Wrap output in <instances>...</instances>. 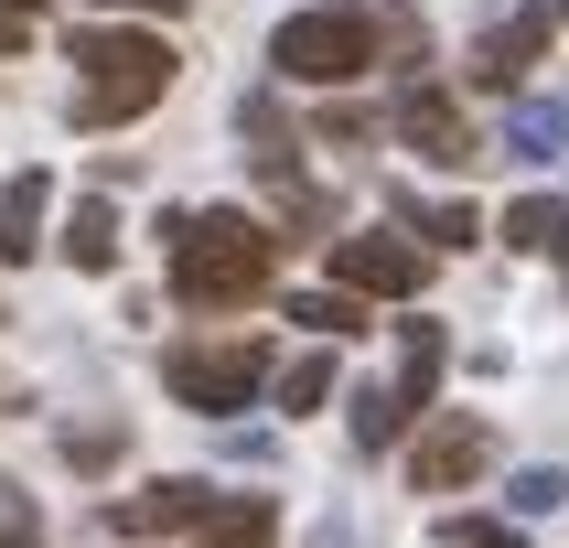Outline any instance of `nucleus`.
Returning a JSON list of instances; mask_svg holds the SVG:
<instances>
[{
    "instance_id": "nucleus-26",
    "label": "nucleus",
    "mask_w": 569,
    "mask_h": 548,
    "mask_svg": "<svg viewBox=\"0 0 569 548\" xmlns=\"http://www.w3.org/2000/svg\"><path fill=\"white\" fill-rule=\"evenodd\" d=\"M22 11H32V0H22Z\"/></svg>"
},
{
    "instance_id": "nucleus-4",
    "label": "nucleus",
    "mask_w": 569,
    "mask_h": 548,
    "mask_svg": "<svg viewBox=\"0 0 569 548\" xmlns=\"http://www.w3.org/2000/svg\"><path fill=\"white\" fill-rule=\"evenodd\" d=\"M161 387H172L183 409L226 419V409H248L258 387H269V345H258V333H216V345H172V355H161Z\"/></svg>"
},
{
    "instance_id": "nucleus-19",
    "label": "nucleus",
    "mask_w": 569,
    "mask_h": 548,
    "mask_svg": "<svg viewBox=\"0 0 569 548\" xmlns=\"http://www.w3.org/2000/svg\"><path fill=\"white\" fill-rule=\"evenodd\" d=\"M54 451L97 474V462H119V419H64V430H54Z\"/></svg>"
},
{
    "instance_id": "nucleus-2",
    "label": "nucleus",
    "mask_w": 569,
    "mask_h": 548,
    "mask_svg": "<svg viewBox=\"0 0 569 548\" xmlns=\"http://www.w3.org/2000/svg\"><path fill=\"white\" fill-rule=\"evenodd\" d=\"M172 87V43L161 32H76V129H119L161 108Z\"/></svg>"
},
{
    "instance_id": "nucleus-5",
    "label": "nucleus",
    "mask_w": 569,
    "mask_h": 548,
    "mask_svg": "<svg viewBox=\"0 0 569 548\" xmlns=\"http://www.w3.org/2000/svg\"><path fill=\"white\" fill-rule=\"evenodd\" d=\"M483 462H495V430L451 409V419H430V430H419V451H409V484H419V495H462V484H473Z\"/></svg>"
},
{
    "instance_id": "nucleus-10",
    "label": "nucleus",
    "mask_w": 569,
    "mask_h": 548,
    "mask_svg": "<svg viewBox=\"0 0 569 548\" xmlns=\"http://www.w3.org/2000/svg\"><path fill=\"white\" fill-rule=\"evenodd\" d=\"M43 205H54V172L22 161V172L0 183V258H32V248H43Z\"/></svg>"
},
{
    "instance_id": "nucleus-13",
    "label": "nucleus",
    "mask_w": 569,
    "mask_h": 548,
    "mask_svg": "<svg viewBox=\"0 0 569 548\" xmlns=\"http://www.w3.org/2000/svg\"><path fill=\"white\" fill-rule=\"evenodd\" d=\"M506 248H527V258H569V205L559 193H527V205H506V226H495Z\"/></svg>"
},
{
    "instance_id": "nucleus-18",
    "label": "nucleus",
    "mask_w": 569,
    "mask_h": 548,
    "mask_svg": "<svg viewBox=\"0 0 569 548\" xmlns=\"http://www.w3.org/2000/svg\"><path fill=\"white\" fill-rule=\"evenodd\" d=\"M269 387H280V409H290V419H301V409H322V398H333V355H290Z\"/></svg>"
},
{
    "instance_id": "nucleus-14",
    "label": "nucleus",
    "mask_w": 569,
    "mask_h": 548,
    "mask_svg": "<svg viewBox=\"0 0 569 548\" xmlns=\"http://www.w3.org/2000/svg\"><path fill=\"white\" fill-rule=\"evenodd\" d=\"M345 419H355V451H387V441H398V430H409V398H398V377H387V387H355V398H345Z\"/></svg>"
},
{
    "instance_id": "nucleus-1",
    "label": "nucleus",
    "mask_w": 569,
    "mask_h": 548,
    "mask_svg": "<svg viewBox=\"0 0 569 548\" xmlns=\"http://www.w3.org/2000/svg\"><path fill=\"white\" fill-rule=\"evenodd\" d=\"M161 237H172V290H183L193 312H248L258 290L280 280V237L258 216H237V205H216V216H161Z\"/></svg>"
},
{
    "instance_id": "nucleus-20",
    "label": "nucleus",
    "mask_w": 569,
    "mask_h": 548,
    "mask_svg": "<svg viewBox=\"0 0 569 548\" xmlns=\"http://www.w3.org/2000/svg\"><path fill=\"white\" fill-rule=\"evenodd\" d=\"M506 506H516V516H559V506H569V474H559V462L516 474V484H506Z\"/></svg>"
},
{
    "instance_id": "nucleus-7",
    "label": "nucleus",
    "mask_w": 569,
    "mask_h": 548,
    "mask_svg": "<svg viewBox=\"0 0 569 548\" xmlns=\"http://www.w3.org/2000/svg\"><path fill=\"white\" fill-rule=\"evenodd\" d=\"M216 516V495L193 474H161V484H140V495H108V527L119 538H172V527H204Z\"/></svg>"
},
{
    "instance_id": "nucleus-22",
    "label": "nucleus",
    "mask_w": 569,
    "mask_h": 548,
    "mask_svg": "<svg viewBox=\"0 0 569 548\" xmlns=\"http://www.w3.org/2000/svg\"><path fill=\"white\" fill-rule=\"evenodd\" d=\"M441 548H527V538H516L506 516H451V527H441Z\"/></svg>"
},
{
    "instance_id": "nucleus-25",
    "label": "nucleus",
    "mask_w": 569,
    "mask_h": 548,
    "mask_svg": "<svg viewBox=\"0 0 569 548\" xmlns=\"http://www.w3.org/2000/svg\"><path fill=\"white\" fill-rule=\"evenodd\" d=\"M559 22H569V0H559Z\"/></svg>"
},
{
    "instance_id": "nucleus-6",
    "label": "nucleus",
    "mask_w": 569,
    "mask_h": 548,
    "mask_svg": "<svg viewBox=\"0 0 569 548\" xmlns=\"http://www.w3.org/2000/svg\"><path fill=\"white\" fill-rule=\"evenodd\" d=\"M333 280L366 290V301H409V290L430 280V258H419L409 237H333Z\"/></svg>"
},
{
    "instance_id": "nucleus-3",
    "label": "nucleus",
    "mask_w": 569,
    "mask_h": 548,
    "mask_svg": "<svg viewBox=\"0 0 569 548\" xmlns=\"http://www.w3.org/2000/svg\"><path fill=\"white\" fill-rule=\"evenodd\" d=\"M377 11H355V0H322V11H290L269 32V64H280L290 87H355L366 64H377Z\"/></svg>"
},
{
    "instance_id": "nucleus-16",
    "label": "nucleus",
    "mask_w": 569,
    "mask_h": 548,
    "mask_svg": "<svg viewBox=\"0 0 569 548\" xmlns=\"http://www.w3.org/2000/svg\"><path fill=\"white\" fill-rule=\"evenodd\" d=\"M64 258H76V269H119V216H108V205H76V226H64Z\"/></svg>"
},
{
    "instance_id": "nucleus-17",
    "label": "nucleus",
    "mask_w": 569,
    "mask_h": 548,
    "mask_svg": "<svg viewBox=\"0 0 569 548\" xmlns=\"http://www.w3.org/2000/svg\"><path fill=\"white\" fill-rule=\"evenodd\" d=\"M398 216H409L430 248H473V237H483V216H473V205H419V193H398Z\"/></svg>"
},
{
    "instance_id": "nucleus-23",
    "label": "nucleus",
    "mask_w": 569,
    "mask_h": 548,
    "mask_svg": "<svg viewBox=\"0 0 569 548\" xmlns=\"http://www.w3.org/2000/svg\"><path fill=\"white\" fill-rule=\"evenodd\" d=\"M22 43H32V11H22V0H0V54H22Z\"/></svg>"
},
{
    "instance_id": "nucleus-12",
    "label": "nucleus",
    "mask_w": 569,
    "mask_h": 548,
    "mask_svg": "<svg viewBox=\"0 0 569 548\" xmlns=\"http://www.w3.org/2000/svg\"><path fill=\"white\" fill-rule=\"evenodd\" d=\"M204 548H280V506H269V495H216Z\"/></svg>"
},
{
    "instance_id": "nucleus-9",
    "label": "nucleus",
    "mask_w": 569,
    "mask_h": 548,
    "mask_svg": "<svg viewBox=\"0 0 569 548\" xmlns=\"http://www.w3.org/2000/svg\"><path fill=\"white\" fill-rule=\"evenodd\" d=\"M538 54H548V11H506V22L473 43V76H483V87H516Z\"/></svg>"
},
{
    "instance_id": "nucleus-21",
    "label": "nucleus",
    "mask_w": 569,
    "mask_h": 548,
    "mask_svg": "<svg viewBox=\"0 0 569 548\" xmlns=\"http://www.w3.org/2000/svg\"><path fill=\"white\" fill-rule=\"evenodd\" d=\"M0 548H43V516H32L22 484H0Z\"/></svg>"
},
{
    "instance_id": "nucleus-11",
    "label": "nucleus",
    "mask_w": 569,
    "mask_h": 548,
    "mask_svg": "<svg viewBox=\"0 0 569 548\" xmlns=\"http://www.w3.org/2000/svg\"><path fill=\"white\" fill-rule=\"evenodd\" d=\"M506 161H569V108L559 97H516L506 108Z\"/></svg>"
},
{
    "instance_id": "nucleus-15",
    "label": "nucleus",
    "mask_w": 569,
    "mask_h": 548,
    "mask_svg": "<svg viewBox=\"0 0 569 548\" xmlns=\"http://www.w3.org/2000/svg\"><path fill=\"white\" fill-rule=\"evenodd\" d=\"M290 322H312V333H333V345H345V333H366V290H290Z\"/></svg>"
},
{
    "instance_id": "nucleus-8",
    "label": "nucleus",
    "mask_w": 569,
    "mask_h": 548,
    "mask_svg": "<svg viewBox=\"0 0 569 548\" xmlns=\"http://www.w3.org/2000/svg\"><path fill=\"white\" fill-rule=\"evenodd\" d=\"M398 140H409L419 161H441V172H462V161H473V119H462L441 87H409V97H398Z\"/></svg>"
},
{
    "instance_id": "nucleus-24",
    "label": "nucleus",
    "mask_w": 569,
    "mask_h": 548,
    "mask_svg": "<svg viewBox=\"0 0 569 548\" xmlns=\"http://www.w3.org/2000/svg\"><path fill=\"white\" fill-rule=\"evenodd\" d=\"M151 11H183V0H151Z\"/></svg>"
}]
</instances>
